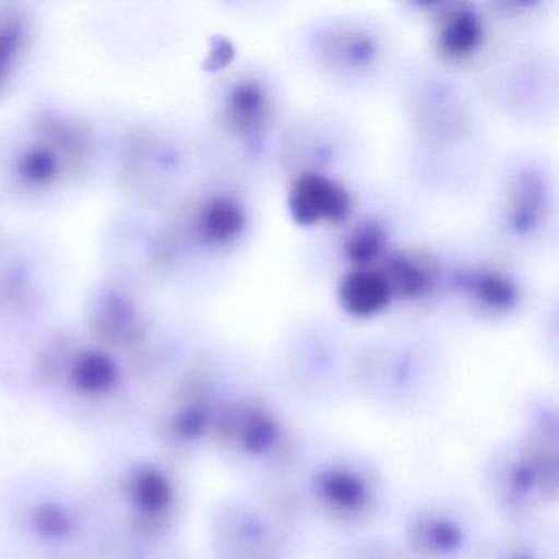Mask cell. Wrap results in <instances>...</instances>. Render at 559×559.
<instances>
[{
    "label": "cell",
    "instance_id": "obj_1",
    "mask_svg": "<svg viewBox=\"0 0 559 559\" xmlns=\"http://www.w3.org/2000/svg\"><path fill=\"white\" fill-rule=\"evenodd\" d=\"M289 207L296 222L302 225L338 222L348 214L349 195L336 182L310 173L300 176L294 185Z\"/></svg>",
    "mask_w": 559,
    "mask_h": 559
},
{
    "label": "cell",
    "instance_id": "obj_2",
    "mask_svg": "<svg viewBox=\"0 0 559 559\" xmlns=\"http://www.w3.org/2000/svg\"><path fill=\"white\" fill-rule=\"evenodd\" d=\"M391 286L381 271L359 270L343 281L340 299L343 307L355 316H372L388 306Z\"/></svg>",
    "mask_w": 559,
    "mask_h": 559
},
{
    "label": "cell",
    "instance_id": "obj_3",
    "mask_svg": "<svg viewBox=\"0 0 559 559\" xmlns=\"http://www.w3.org/2000/svg\"><path fill=\"white\" fill-rule=\"evenodd\" d=\"M480 41V24L473 12L461 11L451 15L441 32V48L444 53L463 58L473 53Z\"/></svg>",
    "mask_w": 559,
    "mask_h": 559
},
{
    "label": "cell",
    "instance_id": "obj_4",
    "mask_svg": "<svg viewBox=\"0 0 559 559\" xmlns=\"http://www.w3.org/2000/svg\"><path fill=\"white\" fill-rule=\"evenodd\" d=\"M204 228L205 234L214 240H230L243 228V214L234 202H215L205 214Z\"/></svg>",
    "mask_w": 559,
    "mask_h": 559
},
{
    "label": "cell",
    "instance_id": "obj_5",
    "mask_svg": "<svg viewBox=\"0 0 559 559\" xmlns=\"http://www.w3.org/2000/svg\"><path fill=\"white\" fill-rule=\"evenodd\" d=\"M231 116L241 129H254L264 117V96L254 84H241L231 96Z\"/></svg>",
    "mask_w": 559,
    "mask_h": 559
},
{
    "label": "cell",
    "instance_id": "obj_6",
    "mask_svg": "<svg viewBox=\"0 0 559 559\" xmlns=\"http://www.w3.org/2000/svg\"><path fill=\"white\" fill-rule=\"evenodd\" d=\"M388 277L391 290H401L405 296H418L428 287V276L407 260L392 261Z\"/></svg>",
    "mask_w": 559,
    "mask_h": 559
},
{
    "label": "cell",
    "instance_id": "obj_7",
    "mask_svg": "<svg viewBox=\"0 0 559 559\" xmlns=\"http://www.w3.org/2000/svg\"><path fill=\"white\" fill-rule=\"evenodd\" d=\"M474 293H476L477 299L490 309H506L515 297L509 281L492 273L477 277L474 283Z\"/></svg>",
    "mask_w": 559,
    "mask_h": 559
},
{
    "label": "cell",
    "instance_id": "obj_8",
    "mask_svg": "<svg viewBox=\"0 0 559 559\" xmlns=\"http://www.w3.org/2000/svg\"><path fill=\"white\" fill-rule=\"evenodd\" d=\"M382 237L374 228H366L355 235L348 245V254L356 263H368L381 250Z\"/></svg>",
    "mask_w": 559,
    "mask_h": 559
}]
</instances>
